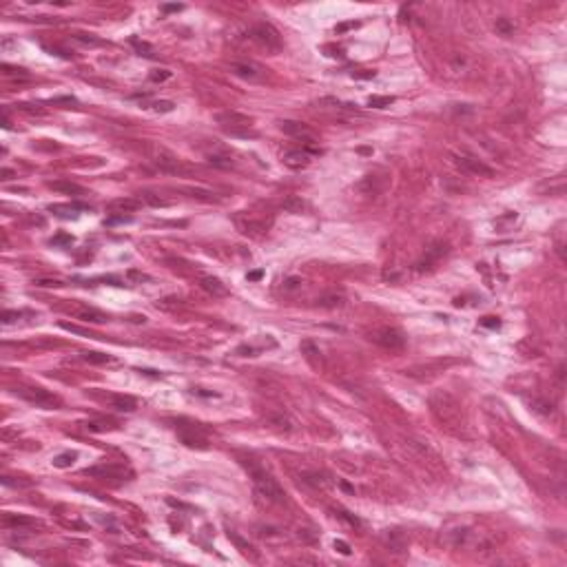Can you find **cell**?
I'll return each instance as SVG.
<instances>
[{"instance_id":"4dcf8cb0","label":"cell","mask_w":567,"mask_h":567,"mask_svg":"<svg viewBox=\"0 0 567 567\" xmlns=\"http://www.w3.org/2000/svg\"><path fill=\"white\" fill-rule=\"evenodd\" d=\"M142 204H149V206H155V208H164V206H171L169 200H164V197L155 195V193H142Z\"/></svg>"},{"instance_id":"484cf974","label":"cell","mask_w":567,"mask_h":567,"mask_svg":"<svg viewBox=\"0 0 567 567\" xmlns=\"http://www.w3.org/2000/svg\"><path fill=\"white\" fill-rule=\"evenodd\" d=\"M281 208L288 213H302L304 208H306V202H304L299 195H288L281 200Z\"/></svg>"},{"instance_id":"6da1fadb","label":"cell","mask_w":567,"mask_h":567,"mask_svg":"<svg viewBox=\"0 0 567 567\" xmlns=\"http://www.w3.org/2000/svg\"><path fill=\"white\" fill-rule=\"evenodd\" d=\"M250 477H253V483H255V490H257V494L261 496V499L270 501V503H286V492H284V488L279 483H277V479L272 477V474H268L266 470L261 468H255V465H250Z\"/></svg>"},{"instance_id":"5bb4252c","label":"cell","mask_w":567,"mask_h":567,"mask_svg":"<svg viewBox=\"0 0 567 567\" xmlns=\"http://www.w3.org/2000/svg\"><path fill=\"white\" fill-rule=\"evenodd\" d=\"M84 472L89 477H98V479H124L126 468L124 465H113V463H104V465H95V468H87Z\"/></svg>"},{"instance_id":"11a10c76","label":"cell","mask_w":567,"mask_h":567,"mask_svg":"<svg viewBox=\"0 0 567 567\" xmlns=\"http://www.w3.org/2000/svg\"><path fill=\"white\" fill-rule=\"evenodd\" d=\"M261 277H264V270H253V272H248V281H259Z\"/></svg>"},{"instance_id":"52a82bcc","label":"cell","mask_w":567,"mask_h":567,"mask_svg":"<svg viewBox=\"0 0 567 567\" xmlns=\"http://www.w3.org/2000/svg\"><path fill=\"white\" fill-rule=\"evenodd\" d=\"M370 339L374 341V344L381 346V348H386V350H399V348H403V346H405L403 333H401L399 328H390V326L370 333Z\"/></svg>"},{"instance_id":"30bf717a","label":"cell","mask_w":567,"mask_h":567,"mask_svg":"<svg viewBox=\"0 0 567 567\" xmlns=\"http://www.w3.org/2000/svg\"><path fill=\"white\" fill-rule=\"evenodd\" d=\"M231 71L233 76L246 80V82H261L266 78V69L257 65V62H250V60H242V62H233L231 65Z\"/></svg>"},{"instance_id":"f1b7e54d","label":"cell","mask_w":567,"mask_h":567,"mask_svg":"<svg viewBox=\"0 0 567 567\" xmlns=\"http://www.w3.org/2000/svg\"><path fill=\"white\" fill-rule=\"evenodd\" d=\"M228 538H231V541H233L235 545H237V547H239V552H242L244 556H253V558H255V556H257V554H255V549H253V545H250V543H246L244 538H242V536H237V534H235V532H228Z\"/></svg>"},{"instance_id":"db71d44e","label":"cell","mask_w":567,"mask_h":567,"mask_svg":"<svg viewBox=\"0 0 567 567\" xmlns=\"http://www.w3.org/2000/svg\"><path fill=\"white\" fill-rule=\"evenodd\" d=\"M184 5H162V12L164 14H171V12H182Z\"/></svg>"},{"instance_id":"91938a15","label":"cell","mask_w":567,"mask_h":567,"mask_svg":"<svg viewBox=\"0 0 567 567\" xmlns=\"http://www.w3.org/2000/svg\"><path fill=\"white\" fill-rule=\"evenodd\" d=\"M140 372L149 374V377H160V372H155V370H140Z\"/></svg>"},{"instance_id":"9c48e42d","label":"cell","mask_w":567,"mask_h":567,"mask_svg":"<svg viewBox=\"0 0 567 567\" xmlns=\"http://www.w3.org/2000/svg\"><path fill=\"white\" fill-rule=\"evenodd\" d=\"M454 162H457L459 169L465 171V173H470V175H479V178H494V169L488 167V164H485L483 160H479V158H472V155H457Z\"/></svg>"},{"instance_id":"8fae6325","label":"cell","mask_w":567,"mask_h":567,"mask_svg":"<svg viewBox=\"0 0 567 567\" xmlns=\"http://www.w3.org/2000/svg\"><path fill=\"white\" fill-rule=\"evenodd\" d=\"M178 437L182 439V443L189 448H200V450H206L208 448V441L206 437L200 432V428H195L193 423L191 426H180L178 428Z\"/></svg>"},{"instance_id":"f546056e","label":"cell","mask_w":567,"mask_h":567,"mask_svg":"<svg viewBox=\"0 0 567 567\" xmlns=\"http://www.w3.org/2000/svg\"><path fill=\"white\" fill-rule=\"evenodd\" d=\"M76 459H78L76 452H62V454H58V457L53 459V465L60 468V470H65V468H71V465L76 463Z\"/></svg>"},{"instance_id":"d590c367","label":"cell","mask_w":567,"mask_h":567,"mask_svg":"<svg viewBox=\"0 0 567 567\" xmlns=\"http://www.w3.org/2000/svg\"><path fill=\"white\" fill-rule=\"evenodd\" d=\"M73 40H78V42H82V45H89V47H100L102 45V40L100 38H95L93 34H73Z\"/></svg>"},{"instance_id":"bcb514c9","label":"cell","mask_w":567,"mask_h":567,"mask_svg":"<svg viewBox=\"0 0 567 567\" xmlns=\"http://www.w3.org/2000/svg\"><path fill=\"white\" fill-rule=\"evenodd\" d=\"M337 516H339L341 521H346V523H348L350 527H359V525H361V521H359V518H357V516H352L350 512H339V514H337Z\"/></svg>"},{"instance_id":"d6986e66","label":"cell","mask_w":567,"mask_h":567,"mask_svg":"<svg viewBox=\"0 0 567 567\" xmlns=\"http://www.w3.org/2000/svg\"><path fill=\"white\" fill-rule=\"evenodd\" d=\"M344 304H346V295L341 291H330V293H324V295L317 297L319 308H341Z\"/></svg>"},{"instance_id":"60d3db41","label":"cell","mask_w":567,"mask_h":567,"mask_svg":"<svg viewBox=\"0 0 567 567\" xmlns=\"http://www.w3.org/2000/svg\"><path fill=\"white\" fill-rule=\"evenodd\" d=\"M153 111H158V113H171V111L175 109V104L171 102V100H158V102H153Z\"/></svg>"},{"instance_id":"9f6ffc18","label":"cell","mask_w":567,"mask_h":567,"mask_svg":"<svg viewBox=\"0 0 567 567\" xmlns=\"http://www.w3.org/2000/svg\"><path fill=\"white\" fill-rule=\"evenodd\" d=\"M53 102H67V104H76V98H71V95H65V98H56Z\"/></svg>"},{"instance_id":"b9f144b4","label":"cell","mask_w":567,"mask_h":567,"mask_svg":"<svg viewBox=\"0 0 567 567\" xmlns=\"http://www.w3.org/2000/svg\"><path fill=\"white\" fill-rule=\"evenodd\" d=\"M34 284H36V286H40V288H60V286H65L60 279H45V277L34 279Z\"/></svg>"},{"instance_id":"836d02e7","label":"cell","mask_w":567,"mask_h":567,"mask_svg":"<svg viewBox=\"0 0 567 567\" xmlns=\"http://www.w3.org/2000/svg\"><path fill=\"white\" fill-rule=\"evenodd\" d=\"M496 31H499L501 36H510L514 34V23H512L510 18H496Z\"/></svg>"},{"instance_id":"cb8c5ba5","label":"cell","mask_w":567,"mask_h":567,"mask_svg":"<svg viewBox=\"0 0 567 567\" xmlns=\"http://www.w3.org/2000/svg\"><path fill=\"white\" fill-rule=\"evenodd\" d=\"M76 315H78V319H82V322H93V324L106 322V315L100 313V310H95V308H78Z\"/></svg>"},{"instance_id":"5b68a950","label":"cell","mask_w":567,"mask_h":567,"mask_svg":"<svg viewBox=\"0 0 567 567\" xmlns=\"http://www.w3.org/2000/svg\"><path fill=\"white\" fill-rule=\"evenodd\" d=\"M151 162H153L158 169L167 171V173H173V175H184V173H189V167L182 162L178 155H173L171 151H167V149H162V147H153V151H151Z\"/></svg>"},{"instance_id":"7bdbcfd3","label":"cell","mask_w":567,"mask_h":567,"mask_svg":"<svg viewBox=\"0 0 567 567\" xmlns=\"http://www.w3.org/2000/svg\"><path fill=\"white\" fill-rule=\"evenodd\" d=\"M169 78H171V71H169V69H155L151 76H149V80H151V82H164V80H169Z\"/></svg>"},{"instance_id":"277c9868","label":"cell","mask_w":567,"mask_h":567,"mask_svg":"<svg viewBox=\"0 0 567 567\" xmlns=\"http://www.w3.org/2000/svg\"><path fill=\"white\" fill-rule=\"evenodd\" d=\"M248 36H250V40L257 42L261 49H266L268 53H279L281 47H284L279 31H277L270 23H257L255 27H250Z\"/></svg>"},{"instance_id":"74e56055","label":"cell","mask_w":567,"mask_h":567,"mask_svg":"<svg viewBox=\"0 0 567 567\" xmlns=\"http://www.w3.org/2000/svg\"><path fill=\"white\" fill-rule=\"evenodd\" d=\"M302 277H288V279H284V284H281V291L284 293H295V291H299V288H302Z\"/></svg>"},{"instance_id":"680465c9","label":"cell","mask_w":567,"mask_h":567,"mask_svg":"<svg viewBox=\"0 0 567 567\" xmlns=\"http://www.w3.org/2000/svg\"><path fill=\"white\" fill-rule=\"evenodd\" d=\"M14 175V171H9V169H3V180H9Z\"/></svg>"},{"instance_id":"603a6c76","label":"cell","mask_w":567,"mask_h":567,"mask_svg":"<svg viewBox=\"0 0 567 567\" xmlns=\"http://www.w3.org/2000/svg\"><path fill=\"white\" fill-rule=\"evenodd\" d=\"M113 408L120 410V412H133L137 408V401L131 397V394H115L113 397Z\"/></svg>"},{"instance_id":"3957f363","label":"cell","mask_w":567,"mask_h":567,"mask_svg":"<svg viewBox=\"0 0 567 567\" xmlns=\"http://www.w3.org/2000/svg\"><path fill=\"white\" fill-rule=\"evenodd\" d=\"M448 543L457 549H472V552H481L488 549L490 543L483 538V534L477 532L472 527H457L448 532Z\"/></svg>"},{"instance_id":"f6af8a7d","label":"cell","mask_w":567,"mask_h":567,"mask_svg":"<svg viewBox=\"0 0 567 567\" xmlns=\"http://www.w3.org/2000/svg\"><path fill=\"white\" fill-rule=\"evenodd\" d=\"M186 193H191V197H200L204 202H213V193L211 191H200V189H186Z\"/></svg>"},{"instance_id":"83f0119b","label":"cell","mask_w":567,"mask_h":567,"mask_svg":"<svg viewBox=\"0 0 567 567\" xmlns=\"http://www.w3.org/2000/svg\"><path fill=\"white\" fill-rule=\"evenodd\" d=\"M532 410L536 414H541V416H549V414H554V403H552V401H547V399H534L532 401Z\"/></svg>"},{"instance_id":"d6a6232c","label":"cell","mask_w":567,"mask_h":567,"mask_svg":"<svg viewBox=\"0 0 567 567\" xmlns=\"http://www.w3.org/2000/svg\"><path fill=\"white\" fill-rule=\"evenodd\" d=\"M304 481H306L308 485H313V488H326V485H328L326 477H324V474H319V472H308V474H304Z\"/></svg>"},{"instance_id":"ba28073f","label":"cell","mask_w":567,"mask_h":567,"mask_svg":"<svg viewBox=\"0 0 567 567\" xmlns=\"http://www.w3.org/2000/svg\"><path fill=\"white\" fill-rule=\"evenodd\" d=\"M279 129L286 133V135L295 137V140H302L306 144H313L317 142V133H315L313 126L304 124V122H297V120H281L279 122Z\"/></svg>"},{"instance_id":"f35d334b","label":"cell","mask_w":567,"mask_h":567,"mask_svg":"<svg viewBox=\"0 0 567 567\" xmlns=\"http://www.w3.org/2000/svg\"><path fill=\"white\" fill-rule=\"evenodd\" d=\"M51 244H53V246H71V244H73V235H69V233H58V235H53V237H51Z\"/></svg>"},{"instance_id":"e575fe53","label":"cell","mask_w":567,"mask_h":567,"mask_svg":"<svg viewBox=\"0 0 567 567\" xmlns=\"http://www.w3.org/2000/svg\"><path fill=\"white\" fill-rule=\"evenodd\" d=\"M3 71H5V76H12V78H18V80H29L31 78L29 73H27V69H20V67L3 65Z\"/></svg>"},{"instance_id":"2e32d148","label":"cell","mask_w":567,"mask_h":567,"mask_svg":"<svg viewBox=\"0 0 567 567\" xmlns=\"http://www.w3.org/2000/svg\"><path fill=\"white\" fill-rule=\"evenodd\" d=\"M200 286L204 288V291H206L211 297H217V299H219V297H226V295H228V286H226V284H224L222 279L213 277V275L202 277V279H200Z\"/></svg>"},{"instance_id":"4316f807","label":"cell","mask_w":567,"mask_h":567,"mask_svg":"<svg viewBox=\"0 0 567 567\" xmlns=\"http://www.w3.org/2000/svg\"><path fill=\"white\" fill-rule=\"evenodd\" d=\"M82 357L87 363H93V366H102V363H111L113 361V357L106 355V352H95V350H89V352H82Z\"/></svg>"},{"instance_id":"e0dca14e","label":"cell","mask_w":567,"mask_h":567,"mask_svg":"<svg viewBox=\"0 0 567 567\" xmlns=\"http://www.w3.org/2000/svg\"><path fill=\"white\" fill-rule=\"evenodd\" d=\"M47 186H49L51 191H58V193H62V195H87V191H84L80 184H76V182H71V180L47 182Z\"/></svg>"},{"instance_id":"7dc6e473","label":"cell","mask_w":567,"mask_h":567,"mask_svg":"<svg viewBox=\"0 0 567 567\" xmlns=\"http://www.w3.org/2000/svg\"><path fill=\"white\" fill-rule=\"evenodd\" d=\"M18 317H23V313H18V310H5V313H3V324H12Z\"/></svg>"},{"instance_id":"1f68e13d","label":"cell","mask_w":567,"mask_h":567,"mask_svg":"<svg viewBox=\"0 0 567 567\" xmlns=\"http://www.w3.org/2000/svg\"><path fill=\"white\" fill-rule=\"evenodd\" d=\"M392 102H394L392 95H370L368 98V106H372V109H386Z\"/></svg>"},{"instance_id":"7c38bea8","label":"cell","mask_w":567,"mask_h":567,"mask_svg":"<svg viewBox=\"0 0 567 567\" xmlns=\"http://www.w3.org/2000/svg\"><path fill=\"white\" fill-rule=\"evenodd\" d=\"M448 250H450V248H448V244H446V242H435V244H430V246L426 248L423 257L416 261V270L432 268V266H435L437 261L443 257V255H448Z\"/></svg>"},{"instance_id":"8d00e7d4","label":"cell","mask_w":567,"mask_h":567,"mask_svg":"<svg viewBox=\"0 0 567 567\" xmlns=\"http://www.w3.org/2000/svg\"><path fill=\"white\" fill-rule=\"evenodd\" d=\"M270 423L277 426L279 430H291V428H293V421L288 419L286 414H281V412H279V414H272V416H270Z\"/></svg>"},{"instance_id":"f907efd6","label":"cell","mask_w":567,"mask_h":567,"mask_svg":"<svg viewBox=\"0 0 567 567\" xmlns=\"http://www.w3.org/2000/svg\"><path fill=\"white\" fill-rule=\"evenodd\" d=\"M124 222H131V217H124V215H117V217H106L104 224L113 226V224H124Z\"/></svg>"},{"instance_id":"ee69618b","label":"cell","mask_w":567,"mask_h":567,"mask_svg":"<svg viewBox=\"0 0 567 567\" xmlns=\"http://www.w3.org/2000/svg\"><path fill=\"white\" fill-rule=\"evenodd\" d=\"M299 350H302L304 355H308V357H317V355H319V348L313 344V341H302Z\"/></svg>"},{"instance_id":"816d5d0a","label":"cell","mask_w":567,"mask_h":567,"mask_svg":"<svg viewBox=\"0 0 567 567\" xmlns=\"http://www.w3.org/2000/svg\"><path fill=\"white\" fill-rule=\"evenodd\" d=\"M355 27H359V23H344V25H337V34H344V31H348V29H355Z\"/></svg>"},{"instance_id":"d4e9b609","label":"cell","mask_w":567,"mask_h":567,"mask_svg":"<svg viewBox=\"0 0 567 567\" xmlns=\"http://www.w3.org/2000/svg\"><path fill=\"white\" fill-rule=\"evenodd\" d=\"M129 42H131L133 49H135L137 56L149 58V60H153V58L158 56V53H155V49H153V45H149V42H144V40H140V38H135V36H133V38H131Z\"/></svg>"},{"instance_id":"ffe728a7","label":"cell","mask_w":567,"mask_h":567,"mask_svg":"<svg viewBox=\"0 0 567 567\" xmlns=\"http://www.w3.org/2000/svg\"><path fill=\"white\" fill-rule=\"evenodd\" d=\"M357 189L366 195H377L379 191L383 189V180L379 178V175H366V178L357 184Z\"/></svg>"},{"instance_id":"6f0895ef","label":"cell","mask_w":567,"mask_h":567,"mask_svg":"<svg viewBox=\"0 0 567 567\" xmlns=\"http://www.w3.org/2000/svg\"><path fill=\"white\" fill-rule=\"evenodd\" d=\"M129 277H133V279H147V275H142V272H137V270H131Z\"/></svg>"},{"instance_id":"f5cc1de1","label":"cell","mask_w":567,"mask_h":567,"mask_svg":"<svg viewBox=\"0 0 567 567\" xmlns=\"http://www.w3.org/2000/svg\"><path fill=\"white\" fill-rule=\"evenodd\" d=\"M193 392H195V394H200V397H206V399L217 397V392H211V390H204V388H193Z\"/></svg>"},{"instance_id":"9a60e30c","label":"cell","mask_w":567,"mask_h":567,"mask_svg":"<svg viewBox=\"0 0 567 567\" xmlns=\"http://www.w3.org/2000/svg\"><path fill=\"white\" fill-rule=\"evenodd\" d=\"M383 541H386V545L390 547V552L394 554H401L408 549V536H405L401 529H388L386 534H383Z\"/></svg>"},{"instance_id":"44dd1931","label":"cell","mask_w":567,"mask_h":567,"mask_svg":"<svg viewBox=\"0 0 567 567\" xmlns=\"http://www.w3.org/2000/svg\"><path fill=\"white\" fill-rule=\"evenodd\" d=\"M109 206L117 213H131V211H137V208L142 206V200L140 197H120V200L111 202Z\"/></svg>"},{"instance_id":"ab89813d","label":"cell","mask_w":567,"mask_h":567,"mask_svg":"<svg viewBox=\"0 0 567 567\" xmlns=\"http://www.w3.org/2000/svg\"><path fill=\"white\" fill-rule=\"evenodd\" d=\"M60 328L62 330H67V333H73V335H82V337H93L89 333L87 328H80V326H76V324H67V322H62L60 324Z\"/></svg>"},{"instance_id":"7402d4cb","label":"cell","mask_w":567,"mask_h":567,"mask_svg":"<svg viewBox=\"0 0 567 567\" xmlns=\"http://www.w3.org/2000/svg\"><path fill=\"white\" fill-rule=\"evenodd\" d=\"M3 525L5 527H31V525H36V518L25 516V514H5Z\"/></svg>"},{"instance_id":"681fc988","label":"cell","mask_w":567,"mask_h":567,"mask_svg":"<svg viewBox=\"0 0 567 567\" xmlns=\"http://www.w3.org/2000/svg\"><path fill=\"white\" fill-rule=\"evenodd\" d=\"M335 549L339 554H344V556H350V545L346 541H335Z\"/></svg>"},{"instance_id":"8992f818","label":"cell","mask_w":567,"mask_h":567,"mask_svg":"<svg viewBox=\"0 0 567 567\" xmlns=\"http://www.w3.org/2000/svg\"><path fill=\"white\" fill-rule=\"evenodd\" d=\"M18 394H20L23 399L29 401V403H36V405H40V408H47V410H53V408H58V405H60V397H58V394H53V392H49V390H45V388H38V386L20 388Z\"/></svg>"},{"instance_id":"c3c4849f","label":"cell","mask_w":567,"mask_h":567,"mask_svg":"<svg viewBox=\"0 0 567 567\" xmlns=\"http://www.w3.org/2000/svg\"><path fill=\"white\" fill-rule=\"evenodd\" d=\"M481 326H483V328H499L501 322L496 317H483L481 319Z\"/></svg>"},{"instance_id":"4fadbf2b","label":"cell","mask_w":567,"mask_h":567,"mask_svg":"<svg viewBox=\"0 0 567 567\" xmlns=\"http://www.w3.org/2000/svg\"><path fill=\"white\" fill-rule=\"evenodd\" d=\"M310 160H313V155H310L306 149H291V151H284V155H281V162L293 171L306 169L310 164Z\"/></svg>"},{"instance_id":"7a4b0ae2","label":"cell","mask_w":567,"mask_h":567,"mask_svg":"<svg viewBox=\"0 0 567 567\" xmlns=\"http://www.w3.org/2000/svg\"><path fill=\"white\" fill-rule=\"evenodd\" d=\"M217 124L222 126L228 135L235 137H255V131L250 129L253 124V117L237 113V111H224V113H215Z\"/></svg>"},{"instance_id":"ac0fdd59","label":"cell","mask_w":567,"mask_h":567,"mask_svg":"<svg viewBox=\"0 0 567 567\" xmlns=\"http://www.w3.org/2000/svg\"><path fill=\"white\" fill-rule=\"evenodd\" d=\"M206 162L215 169H222V171H231L235 169V160L231 158L228 153L224 151H213V153H206Z\"/></svg>"}]
</instances>
